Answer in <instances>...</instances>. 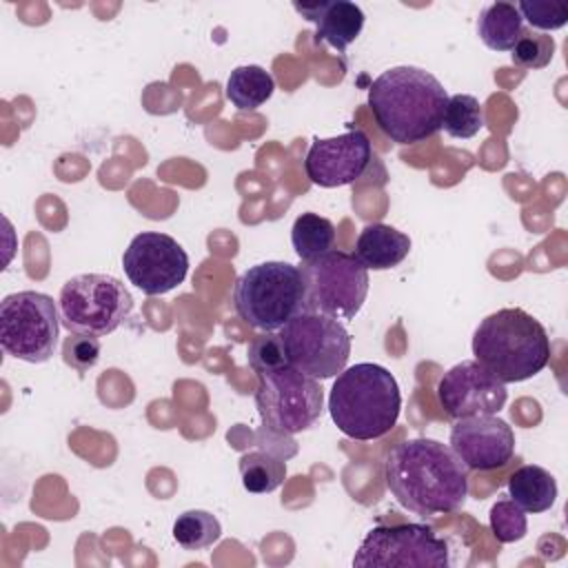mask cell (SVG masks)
<instances>
[{
  "instance_id": "5bb4252c",
  "label": "cell",
  "mask_w": 568,
  "mask_h": 568,
  "mask_svg": "<svg viewBox=\"0 0 568 568\" xmlns=\"http://www.w3.org/2000/svg\"><path fill=\"white\" fill-rule=\"evenodd\" d=\"M373 160V146L364 131L351 129L335 138L315 140L306 153L304 171L322 189L353 184Z\"/></svg>"
},
{
  "instance_id": "ba28073f",
  "label": "cell",
  "mask_w": 568,
  "mask_h": 568,
  "mask_svg": "<svg viewBox=\"0 0 568 568\" xmlns=\"http://www.w3.org/2000/svg\"><path fill=\"white\" fill-rule=\"evenodd\" d=\"M255 406L264 430L295 435L320 419L324 390L315 377H308L293 366H282L260 375Z\"/></svg>"
},
{
  "instance_id": "52a82bcc",
  "label": "cell",
  "mask_w": 568,
  "mask_h": 568,
  "mask_svg": "<svg viewBox=\"0 0 568 568\" xmlns=\"http://www.w3.org/2000/svg\"><path fill=\"white\" fill-rule=\"evenodd\" d=\"M306 311L353 320L368 295V268L346 251H328L300 266Z\"/></svg>"
},
{
  "instance_id": "d6986e66",
  "label": "cell",
  "mask_w": 568,
  "mask_h": 568,
  "mask_svg": "<svg viewBox=\"0 0 568 568\" xmlns=\"http://www.w3.org/2000/svg\"><path fill=\"white\" fill-rule=\"evenodd\" d=\"M477 33L493 51H513L524 33V20L513 2L486 4L477 18Z\"/></svg>"
},
{
  "instance_id": "484cf974",
  "label": "cell",
  "mask_w": 568,
  "mask_h": 568,
  "mask_svg": "<svg viewBox=\"0 0 568 568\" xmlns=\"http://www.w3.org/2000/svg\"><path fill=\"white\" fill-rule=\"evenodd\" d=\"M555 53V40L548 33H537V31H524L517 44L513 47V64L521 69H544L550 64Z\"/></svg>"
},
{
  "instance_id": "f1b7e54d",
  "label": "cell",
  "mask_w": 568,
  "mask_h": 568,
  "mask_svg": "<svg viewBox=\"0 0 568 568\" xmlns=\"http://www.w3.org/2000/svg\"><path fill=\"white\" fill-rule=\"evenodd\" d=\"M98 357H100V339L95 335L69 333V337L62 344L64 364L75 368L78 373H84L91 366H95Z\"/></svg>"
},
{
  "instance_id": "ac0fdd59",
  "label": "cell",
  "mask_w": 568,
  "mask_h": 568,
  "mask_svg": "<svg viewBox=\"0 0 568 568\" xmlns=\"http://www.w3.org/2000/svg\"><path fill=\"white\" fill-rule=\"evenodd\" d=\"M508 495L524 513H546L557 499V481L546 468L526 464L510 475Z\"/></svg>"
},
{
  "instance_id": "2e32d148",
  "label": "cell",
  "mask_w": 568,
  "mask_h": 568,
  "mask_svg": "<svg viewBox=\"0 0 568 568\" xmlns=\"http://www.w3.org/2000/svg\"><path fill=\"white\" fill-rule=\"evenodd\" d=\"M306 20L315 22L317 40L328 42L333 49L344 51L357 40L364 27V11L348 0H326L315 4H293Z\"/></svg>"
},
{
  "instance_id": "83f0119b",
  "label": "cell",
  "mask_w": 568,
  "mask_h": 568,
  "mask_svg": "<svg viewBox=\"0 0 568 568\" xmlns=\"http://www.w3.org/2000/svg\"><path fill=\"white\" fill-rule=\"evenodd\" d=\"M521 20L541 31L561 29L568 22V7L561 2H541V0H521L517 4Z\"/></svg>"
},
{
  "instance_id": "7a4b0ae2",
  "label": "cell",
  "mask_w": 568,
  "mask_h": 568,
  "mask_svg": "<svg viewBox=\"0 0 568 568\" xmlns=\"http://www.w3.org/2000/svg\"><path fill=\"white\" fill-rule=\"evenodd\" d=\"M448 93L419 67H393L368 89V106L379 131L397 144H417L442 129Z\"/></svg>"
},
{
  "instance_id": "44dd1931",
  "label": "cell",
  "mask_w": 568,
  "mask_h": 568,
  "mask_svg": "<svg viewBox=\"0 0 568 568\" xmlns=\"http://www.w3.org/2000/svg\"><path fill=\"white\" fill-rule=\"evenodd\" d=\"M240 475L248 493H273L286 479V459L268 448L251 450L240 457Z\"/></svg>"
},
{
  "instance_id": "603a6c76",
  "label": "cell",
  "mask_w": 568,
  "mask_h": 568,
  "mask_svg": "<svg viewBox=\"0 0 568 568\" xmlns=\"http://www.w3.org/2000/svg\"><path fill=\"white\" fill-rule=\"evenodd\" d=\"M222 537L217 517L209 510H186L173 521V539L184 550H204Z\"/></svg>"
},
{
  "instance_id": "3957f363",
  "label": "cell",
  "mask_w": 568,
  "mask_h": 568,
  "mask_svg": "<svg viewBox=\"0 0 568 568\" xmlns=\"http://www.w3.org/2000/svg\"><path fill=\"white\" fill-rule=\"evenodd\" d=\"M399 410L397 379L388 368L373 362L344 368L328 395L331 419L346 437L359 442L384 437L397 424Z\"/></svg>"
},
{
  "instance_id": "ffe728a7",
  "label": "cell",
  "mask_w": 568,
  "mask_h": 568,
  "mask_svg": "<svg viewBox=\"0 0 568 568\" xmlns=\"http://www.w3.org/2000/svg\"><path fill=\"white\" fill-rule=\"evenodd\" d=\"M273 91H275L273 75L257 64L235 67L226 80V100L237 111H253L262 106L273 95Z\"/></svg>"
},
{
  "instance_id": "9c48e42d",
  "label": "cell",
  "mask_w": 568,
  "mask_h": 568,
  "mask_svg": "<svg viewBox=\"0 0 568 568\" xmlns=\"http://www.w3.org/2000/svg\"><path fill=\"white\" fill-rule=\"evenodd\" d=\"M60 335V315L51 295L18 291L0 302V344L22 362L51 359Z\"/></svg>"
},
{
  "instance_id": "8992f818",
  "label": "cell",
  "mask_w": 568,
  "mask_h": 568,
  "mask_svg": "<svg viewBox=\"0 0 568 568\" xmlns=\"http://www.w3.org/2000/svg\"><path fill=\"white\" fill-rule=\"evenodd\" d=\"M58 306L60 322L69 333L104 337L131 315L133 297L109 273H82L62 284Z\"/></svg>"
},
{
  "instance_id": "30bf717a",
  "label": "cell",
  "mask_w": 568,
  "mask_h": 568,
  "mask_svg": "<svg viewBox=\"0 0 568 568\" xmlns=\"http://www.w3.org/2000/svg\"><path fill=\"white\" fill-rule=\"evenodd\" d=\"M288 366L315 379H328L346 368L351 335L337 320L304 311L288 320L280 331Z\"/></svg>"
},
{
  "instance_id": "6da1fadb",
  "label": "cell",
  "mask_w": 568,
  "mask_h": 568,
  "mask_svg": "<svg viewBox=\"0 0 568 568\" xmlns=\"http://www.w3.org/2000/svg\"><path fill=\"white\" fill-rule=\"evenodd\" d=\"M393 497L415 515L455 513L468 497V468L450 446L417 437L397 444L384 462Z\"/></svg>"
},
{
  "instance_id": "e0dca14e",
  "label": "cell",
  "mask_w": 568,
  "mask_h": 568,
  "mask_svg": "<svg viewBox=\"0 0 568 568\" xmlns=\"http://www.w3.org/2000/svg\"><path fill=\"white\" fill-rule=\"evenodd\" d=\"M410 251V237L390 224H366L355 242V257L373 271H386L404 262Z\"/></svg>"
},
{
  "instance_id": "4316f807",
  "label": "cell",
  "mask_w": 568,
  "mask_h": 568,
  "mask_svg": "<svg viewBox=\"0 0 568 568\" xmlns=\"http://www.w3.org/2000/svg\"><path fill=\"white\" fill-rule=\"evenodd\" d=\"M248 366L260 375L288 366L286 353H284V344L280 339V333L275 331H266L264 335H257L251 344H248Z\"/></svg>"
},
{
  "instance_id": "5b68a950",
  "label": "cell",
  "mask_w": 568,
  "mask_h": 568,
  "mask_svg": "<svg viewBox=\"0 0 568 568\" xmlns=\"http://www.w3.org/2000/svg\"><path fill=\"white\" fill-rule=\"evenodd\" d=\"M233 304L248 326L280 331L288 320L306 311L300 266L262 262L246 268L235 282Z\"/></svg>"
},
{
  "instance_id": "cb8c5ba5",
  "label": "cell",
  "mask_w": 568,
  "mask_h": 568,
  "mask_svg": "<svg viewBox=\"0 0 568 568\" xmlns=\"http://www.w3.org/2000/svg\"><path fill=\"white\" fill-rule=\"evenodd\" d=\"M442 129L450 138H459V140H468L477 135L484 129V109L479 100L468 93L450 95L444 109Z\"/></svg>"
},
{
  "instance_id": "7c38bea8",
  "label": "cell",
  "mask_w": 568,
  "mask_h": 568,
  "mask_svg": "<svg viewBox=\"0 0 568 568\" xmlns=\"http://www.w3.org/2000/svg\"><path fill=\"white\" fill-rule=\"evenodd\" d=\"M122 268L129 282L144 295H164L184 282L189 255L171 235L142 231L129 242Z\"/></svg>"
},
{
  "instance_id": "7402d4cb",
  "label": "cell",
  "mask_w": 568,
  "mask_h": 568,
  "mask_svg": "<svg viewBox=\"0 0 568 568\" xmlns=\"http://www.w3.org/2000/svg\"><path fill=\"white\" fill-rule=\"evenodd\" d=\"M291 244L302 262L315 260V257L333 251L335 226L331 220H326L317 213H302L293 222Z\"/></svg>"
},
{
  "instance_id": "9a60e30c",
  "label": "cell",
  "mask_w": 568,
  "mask_h": 568,
  "mask_svg": "<svg viewBox=\"0 0 568 568\" xmlns=\"http://www.w3.org/2000/svg\"><path fill=\"white\" fill-rule=\"evenodd\" d=\"M450 448L468 470H495L513 459L515 433L495 415L464 417L450 428Z\"/></svg>"
},
{
  "instance_id": "4fadbf2b",
  "label": "cell",
  "mask_w": 568,
  "mask_h": 568,
  "mask_svg": "<svg viewBox=\"0 0 568 568\" xmlns=\"http://www.w3.org/2000/svg\"><path fill=\"white\" fill-rule=\"evenodd\" d=\"M506 399V384L475 359L455 364L437 382V402L453 419L495 415L504 408Z\"/></svg>"
},
{
  "instance_id": "d4e9b609",
  "label": "cell",
  "mask_w": 568,
  "mask_h": 568,
  "mask_svg": "<svg viewBox=\"0 0 568 568\" xmlns=\"http://www.w3.org/2000/svg\"><path fill=\"white\" fill-rule=\"evenodd\" d=\"M488 524L499 544H513L526 537V513L513 499H499L488 513Z\"/></svg>"
},
{
  "instance_id": "277c9868",
  "label": "cell",
  "mask_w": 568,
  "mask_h": 568,
  "mask_svg": "<svg viewBox=\"0 0 568 568\" xmlns=\"http://www.w3.org/2000/svg\"><path fill=\"white\" fill-rule=\"evenodd\" d=\"M473 355L504 384L535 377L550 359L546 328L524 308H499L473 333Z\"/></svg>"
},
{
  "instance_id": "8fae6325",
  "label": "cell",
  "mask_w": 568,
  "mask_h": 568,
  "mask_svg": "<svg viewBox=\"0 0 568 568\" xmlns=\"http://www.w3.org/2000/svg\"><path fill=\"white\" fill-rule=\"evenodd\" d=\"M448 546L426 524L375 526L362 539L353 566L357 568H446Z\"/></svg>"
}]
</instances>
